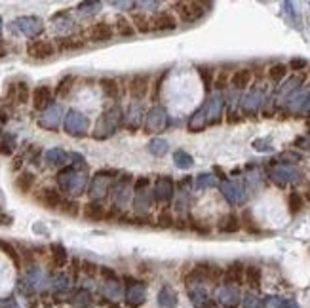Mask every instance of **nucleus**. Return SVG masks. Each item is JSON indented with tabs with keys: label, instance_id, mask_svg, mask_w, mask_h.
<instances>
[{
	"label": "nucleus",
	"instance_id": "nucleus-26",
	"mask_svg": "<svg viewBox=\"0 0 310 308\" xmlns=\"http://www.w3.org/2000/svg\"><path fill=\"white\" fill-rule=\"evenodd\" d=\"M226 84H228V74L224 73V71L215 76V82H213V86L217 88V89H223V88H226Z\"/></svg>",
	"mask_w": 310,
	"mask_h": 308
},
{
	"label": "nucleus",
	"instance_id": "nucleus-8",
	"mask_svg": "<svg viewBox=\"0 0 310 308\" xmlns=\"http://www.w3.org/2000/svg\"><path fill=\"white\" fill-rule=\"evenodd\" d=\"M50 99H51V89L48 86L37 88V89L33 91V107H35L37 111H42V109H46V107H48Z\"/></svg>",
	"mask_w": 310,
	"mask_h": 308
},
{
	"label": "nucleus",
	"instance_id": "nucleus-12",
	"mask_svg": "<svg viewBox=\"0 0 310 308\" xmlns=\"http://www.w3.org/2000/svg\"><path fill=\"white\" fill-rule=\"evenodd\" d=\"M240 228H242V222H240V219L236 217L234 213H228V215L223 217L221 222H219V230L224 232V234H234Z\"/></svg>",
	"mask_w": 310,
	"mask_h": 308
},
{
	"label": "nucleus",
	"instance_id": "nucleus-15",
	"mask_svg": "<svg viewBox=\"0 0 310 308\" xmlns=\"http://www.w3.org/2000/svg\"><path fill=\"white\" fill-rule=\"evenodd\" d=\"M10 91H8V95H12L17 103H27L29 101V86H27L25 82H19V84H10Z\"/></svg>",
	"mask_w": 310,
	"mask_h": 308
},
{
	"label": "nucleus",
	"instance_id": "nucleus-20",
	"mask_svg": "<svg viewBox=\"0 0 310 308\" xmlns=\"http://www.w3.org/2000/svg\"><path fill=\"white\" fill-rule=\"evenodd\" d=\"M285 74H287V65H284V63H274L272 67L268 69V78L274 80V82L284 80Z\"/></svg>",
	"mask_w": 310,
	"mask_h": 308
},
{
	"label": "nucleus",
	"instance_id": "nucleus-21",
	"mask_svg": "<svg viewBox=\"0 0 310 308\" xmlns=\"http://www.w3.org/2000/svg\"><path fill=\"white\" fill-rule=\"evenodd\" d=\"M0 249H2V251H4V253L10 257V259H12V263L15 264V266H17V268L21 266V257H19L17 249H15L12 244H8V242H2V240H0Z\"/></svg>",
	"mask_w": 310,
	"mask_h": 308
},
{
	"label": "nucleus",
	"instance_id": "nucleus-27",
	"mask_svg": "<svg viewBox=\"0 0 310 308\" xmlns=\"http://www.w3.org/2000/svg\"><path fill=\"white\" fill-rule=\"evenodd\" d=\"M309 67V63L305 61V59H291L289 61V69L291 71H305Z\"/></svg>",
	"mask_w": 310,
	"mask_h": 308
},
{
	"label": "nucleus",
	"instance_id": "nucleus-1",
	"mask_svg": "<svg viewBox=\"0 0 310 308\" xmlns=\"http://www.w3.org/2000/svg\"><path fill=\"white\" fill-rule=\"evenodd\" d=\"M174 8L179 12V17L185 23H194L200 17H204V13H206V10H204L206 6L200 2H175Z\"/></svg>",
	"mask_w": 310,
	"mask_h": 308
},
{
	"label": "nucleus",
	"instance_id": "nucleus-31",
	"mask_svg": "<svg viewBox=\"0 0 310 308\" xmlns=\"http://www.w3.org/2000/svg\"><path fill=\"white\" fill-rule=\"evenodd\" d=\"M145 186H149V179H147V177H141V179L135 181V190H141V188H145Z\"/></svg>",
	"mask_w": 310,
	"mask_h": 308
},
{
	"label": "nucleus",
	"instance_id": "nucleus-16",
	"mask_svg": "<svg viewBox=\"0 0 310 308\" xmlns=\"http://www.w3.org/2000/svg\"><path fill=\"white\" fill-rule=\"evenodd\" d=\"M84 40H80V38H61L59 40V44H57V49L59 51H73V49H80L84 48Z\"/></svg>",
	"mask_w": 310,
	"mask_h": 308
},
{
	"label": "nucleus",
	"instance_id": "nucleus-18",
	"mask_svg": "<svg viewBox=\"0 0 310 308\" xmlns=\"http://www.w3.org/2000/svg\"><path fill=\"white\" fill-rule=\"evenodd\" d=\"M303 204H305V200H303V196L299 192H291L289 198H287V208H289L291 215H297L299 211L303 210Z\"/></svg>",
	"mask_w": 310,
	"mask_h": 308
},
{
	"label": "nucleus",
	"instance_id": "nucleus-19",
	"mask_svg": "<svg viewBox=\"0 0 310 308\" xmlns=\"http://www.w3.org/2000/svg\"><path fill=\"white\" fill-rule=\"evenodd\" d=\"M51 261H53V266L55 268H61V266H65L67 264V251L63 249L61 246H53L51 247Z\"/></svg>",
	"mask_w": 310,
	"mask_h": 308
},
{
	"label": "nucleus",
	"instance_id": "nucleus-34",
	"mask_svg": "<svg viewBox=\"0 0 310 308\" xmlns=\"http://www.w3.org/2000/svg\"><path fill=\"white\" fill-rule=\"evenodd\" d=\"M0 224H4V226L12 224V217H8V215H2V213H0Z\"/></svg>",
	"mask_w": 310,
	"mask_h": 308
},
{
	"label": "nucleus",
	"instance_id": "nucleus-23",
	"mask_svg": "<svg viewBox=\"0 0 310 308\" xmlns=\"http://www.w3.org/2000/svg\"><path fill=\"white\" fill-rule=\"evenodd\" d=\"M59 210L65 213V215H71V217H76L80 213V206L76 204L75 200H63L61 208Z\"/></svg>",
	"mask_w": 310,
	"mask_h": 308
},
{
	"label": "nucleus",
	"instance_id": "nucleus-9",
	"mask_svg": "<svg viewBox=\"0 0 310 308\" xmlns=\"http://www.w3.org/2000/svg\"><path fill=\"white\" fill-rule=\"evenodd\" d=\"M251 78H253V74H251L249 69H238L230 76V86H234L236 89H244V88L249 86Z\"/></svg>",
	"mask_w": 310,
	"mask_h": 308
},
{
	"label": "nucleus",
	"instance_id": "nucleus-3",
	"mask_svg": "<svg viewBox=\"0 0 310 308\" xmlns=\"http://www.w3.org/2000/svg\"><path fill=\"white\" fill-rule=\"evenodd\" d=\"M130 95L132 99L135 101H141L149 95V89H150V78L147 74H135L132 80H130Z\"/></svg>",
	"mask_w": 310,
	"mask_h": 308
},
{
	"label": "nucleus",
	"instance_id": "nucleus-24",
	"mask_svg": "<svg viewBox=\"0 0 310 308\" xmlns=\"http://www.w3.org/2000/svg\"><path fill=\"white\" fill-rule=\"evenodd\" d=\"M158 226H162V228H172V226H175V219L172 217V213L168 210H164L158 215Z\"/></svg>",
	"mask_w": 310,
	"mask_h": 308
},
{
	"label": "nucleus",
	"instance_id": "nucleus-17",
	"mask_svg": "<svg viewBox=\"0 0 310 308\" xmlns=\"http://www.w3.org/2000/svg\"><path fill=\"white\" fill-rule=\"evenodd\" d=\"M246 282L251 289H259L261 287V268L257 266H248L246 268Z\"/></svg>",
	"mask_w": 310,
	"mask_h": 308
},
{
	"label": "nucleus",
	"instance_id": "nucleus-6",
	"mask_svg": "<svg viewBox=\"0 0 310 308\" xmlns=\"http://www.w3.org/2000/svg\"><path fill=\"white\" fill-rule=\"evenodd\" d=\"M150 25H152V31H174L177 27V17L170 12H158L154 15H150Z\"/></svg>",
	"mask_w": 310,
	"mask_h": 308
},
{
	"label": "nucleus",
	"instance_id": "nucleus-11",
	"mask_svg": "<svg viewBox=\"0 0 310 308\" xmlns=\"http://www.w3.org/2000/svg\"><path fill=\"white\" fill-rule=\"evenodd\" d=\"M224 278H226V282L242 284L244 278H246V268H244V264H242V263H232V264L226 268V272H224Z\"/></svg>",
	"mask_w": 310,
	"mask_h": 308
},
{
	"label": "nucleus",
	"instance_id": "nucleus-32",
	"mask_svg": "<svg viewBox=\"0 0 310 308\" xmlns=\"http://www.w3.org/2000/svg\"><path fill=\"white\" fill-rule=\"evenodd\" d=\"M200 74H202V80H204V84H206V88H210V78H211L210 69H208V74H206V69H202V71H200Z\"/></svg>",
	"mask_w": 310,
	"mask_h": 308
},
{
	"label": "nucleus",
	"instance_id": "nucleus-7",
	"mask_svg": "<svg viewBox=\"0 0 310 308\" xmlns=\"http://www.w3.org/2000/svg\"><path fill=\"white\" fill-rule=\"evenodd\" d=\"M82 217L88 219V221H103L105 217H107V213H105V208L101 206V204H95V202H89L86 206H82Z\"/></svg>",
	"mask_w": 310,
	"mask_h": 308
},
{
	"label": "nucleus",
	"instance_id": "nucleus-29",
	"mask_svg": "<svg viewBox=\"0 0 310 308\" xmlns=\"http://www.w3.org/2000/svg\"><path fill=\"white\" fill-rule=\"evenodd\" d=\"M71 84H73V76H69V78H65V80H63L61 84H59V89H57V93H59V95H65V89H67V91H69V89H71Z\"/></svg>",
	"mask_w": 310,
	"mask_h": 308
},
{
	"label": "nucleus",
	"instance_id": "nucleus-36",
	"mask_svg": "<svg viewBox=\"0 0 310 308\" xmlns=\"http://www.w3.org/2000/svg\"><path fill=\"white\" fill-rule=\"evenodd\" d=\"M305 200H307V202H310V185L307 186V190H305Z\"/></svg>",
	"mask_w": 310,
	"mask_h": 308
},
{
	"label": "nucleus",
	"instance_id": "nucleus-5",
	"mask_svg": "<svg viewBox=\"0 0 310 308\" xmlns=\"http://www.w3.org/2000/svg\"><path fill=\"white\" fill-rule=\"evenodd\" d=\"M37 202L42 204L46 210H59L63 204V196L57 188H42L38 190Z\"/></svg>",
	"mask_w": 310,
	"mask_h": 308
},
{
	"label": "nucleus",
	"instance_id": "nucleus-4",
	"mask_svg": "<svg viewBox=\"0 0 310 308\" xmlns=\"http://www.w3.org/2000/svg\"><path fill=\"white\" fill-rule=\"evenodd\" d=\"M114 37V27L111 23H107V21H97V23H93L89 27V31H88V38L91 40V42H109L111 38Z\"/></svg>",
	"mask_w": 310,
	"mask_h": 308
},
{
	"label": "nucleus",
	"instance_id": "nucleus-10",
	"mask_svg": "<svg viewBox=\"0 0 310 308\" xmlns=\"http://www.w3.org/2000/svg\"><path fill=\"white\" fill-rule=\"evenodd\" d=\"M132 25H133V29H135L137 33H150L152 31V25H150V15L147 13H141V12H135L132 13Z\"/></svg>",
	"mask_w": 310,
	"mask_h": 308
},
{
	"label": "nucleus",
	"instance_id": "nucleus-2",
	"mask_svg": "<svg viewBox=\"0 0 310 308\" xmlns=\"http://www.w3.org/2000/svg\"><path fill=\"white\" fill-rule=\"evenodd\" d=\"M55 49L57 48L53 46V42H50V40H33L27 46V53L33 59H50L51 55L55 53Z\"/></svg>",
	"mask_w": 310,
	"mask_h": 308
},
{
	"label": "nucleus",
	"instance_id": "nucleus-30",
	"mask_svg": "<svg viewBox=\"0 0 310 308\" xmlns=\"http://www.w3.org/2000/svg\"><path fill=\"white\" fill-rule=\"evenodd\" d=\"M82 270L86 272L88 276H95L97 274V266L93 263H82Z\"/></svg>",
	"mask_w": 310,
	"mask_h": 308
},
{
	"label": "nucleus",
	"instance_id": "nucleus-25",
	"mask_svg": "<svg viewBox=\"0 0 310 308\" xmlns=\"http://www.w3.org/2000/svg\"><path fill=\"white\" fill-rule=\"evenodd\" d=\"M244 222L242 226L248 230V232H257V226H255V222L251 221V215H249V211H244V215H242V221Z\"/></svg>",
	"mask_w": 310,
	"mask_h": 308
},
{
	"label": "nucleus",
	"instance_id": "nucleus-28",
	"mask_svg": "<svg viewBox=\"0 0 310 308\" xmlns=\"http://www.w3.org/2000/svg\"><path fill=\"white\" fill-rule=\"evenodd\" d=\"M188 228H190V230H196L200 234H210V226H202V224H198V222H194V221L188 224Z\"/></svg>",
	"mask_w": 310,
	"mask_h": 308
},
{
	"label": "nucleus",
	"instance_id": "nucleus-33",
	"mask_svg": "<svg viewBox=\"0 0 310 308\" xmlns=\"http://www.w3.org/2000/svg\"><path fill=\"white\" fill-rule=\"evenodd\" d=\"M101 274H103L107 280H116V274H114L112 270H109V268H105V266L101 268Z\"/></svg>",
	"mask_w": 310,
	"mask_h": 308
},
{
	"label": "nucleus",
	"instance_id": "nucleus-35",
	"mask_svg": "<svg viewBox=\"0 0 310 308\" xmlns=\"http://www.w3.org/2000/svg\"><path fill=\"white\" fill-rule=\"evenodd\" d=\"M6 53H8V49H6V44L0 40V57H6Z\"/></svg>",
	"mask_w": 310,
	"mask_h": 308
},
{
	"label": "nucleus",
	"instance_id": "nucleus-22",
	"mask_svg": "<svg viewBox=\"0 0 310 308\" xmlns=\"http://www.w3.org/2000/svg\"><path fill=\"white\" fill-rule=\"evenodd\" d=\"M101 88H103V91H105L109 97H116V95H118V82L112 80V78H103V80H101Z\"/></svg>",
	"mask_w": 310,
	"mask_h": 308
},
{
	"label": "nucleus",
	"instance_id": "nucleus-14",
	"mask_svg": "<svg viewBox=\"0 0 310 308\" xmlns=\"http://www.w3.org/2000/svg\"><path fill=\"white\" fill-rule=\"evenodd\" d=\"M114 33L116 35H120V37H133L135 35V29H133V25L130 19H126L124 15H118L116 17V21H114Z\"/></svg>",
	"mask_w": 310,
	"mask_h": 308
},
{
	"label": "nucleus",
	"instance_id": "nucleus-13",
	"mask_svg": "<svg viewBox=\"0 0 310 308\" xmlns=\"http://www.w3.org/2000/svg\"><path fill=\"white\" fill-rule=\"evenodd\" d=\"M33 186H35V175L31 172L19 173V177L15 179V188H17V192L29 194V192L33 190Z\"/></svg>",
	"mask_w": 310,
	"mask_h": 308
}]
</instances>
